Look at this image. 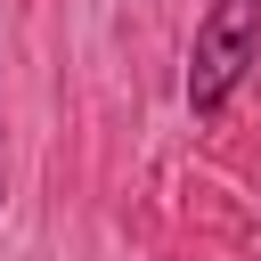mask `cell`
Instances as JSON below:
<instances>
[{"instance_id": "obj_1", "label": "cell", "mask_w": 261, "mask_h": 261, "mask_svg": "<svg viewBox=\"0 0 261 261\" xmlns=\"http://www.w3.org/2000/svg\"><path fill=\"white\" fill-rule=\"evenodd\" d=\"M261 57V0H212L196 16V49H188V106L220 114L237 98V82Z\"/></svg>"}]
</instances>
